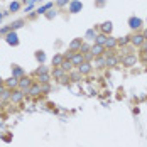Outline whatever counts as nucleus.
<instances>
[{"label":"nucleus","instance_id":"7c9ffc66","mask_svg":"<svg viewBox=\"0 0 147 147\" xmlns=\"http://www.w3.org/2000/svg\"><path fill=\"white\" fill-rule=\"evenodd\" d=\"M73 54H74L73 51H68V53H66V54H64L63 58H64V59H69V61H71V58H73Z\"/></svg>","mask_w":147,"mask_h":147},{"label":"nucleus","instance_id":"bb28decb","mask_svg":"<svg viewBox=\"0 0 147 147\" xmlns=\"http://www.w3.org/2000/svg\"><path fill=\"white\" fill-rule=\"evenodd\" d=\"M127 42H130V37H120L117 41V44H120V46H125Z\"/></svg>","mask_w":147,"mask_h":147},{"label":"nucleus","instance_id":"393cba45","mask_svg":"<svg viewBox=\"0 0 147 147\" xmlns=\"http://www.w3.org/2000/svg\"><path fill=\"white\" fill-rule=\"evenodd\" d=\"M54 76H56V78H63V76H66V73H64V71H63V69H61V68H58V69H54Z\"/></svg>","mask_w":147,"mask_h":147},{"label":"nucleus","instance_id":"c85d7f7f","mask_svg":"<svg viewBox=\"0 0 147 147\" xmlns=\"http://www.w3.org/2000/svg\"><path fill=\"white\" fill-rule=\"evenodd\" d=\"M19 27H22V20H17V22H14V24H10V29H19Z\"/></svg>","mask_w":147,"mask_h":147},{"label":"nucleus","instance_id":"f3484780","mask_svg":"<svg viewBox=\"0 0 147 147\" xmlns=\"http://www.w3.org/2000/svg\"><path fill=\"white\" fill-rule=\"evenodd\" d=\"M105 46H107L108 49H113V47L117 46V39H113V37H108V39H107V42H105Z\"/></svg>","mask_w":147,"mask_h":147},{"label":"nucleus","instance_id":"dca6fc26","mask_svg":"<svg viewBox=\"0 0 147 147\" xmlns=\"http://www.w3.org/2000/svg\"><path fill=\"white\" fill-rule=\"evenodd\" d=\"M10 95H12V90H3V93L0 95V100L2 102H7V100H10Z\"/></svg>","mask_w":147,"mask_h":147},{"label":"nucleus","instance_id":"f704fd0d","mask_svg":"<svg viewBox=\"0 0 147 147\" xmlns=\"http://www.w3.org/2000/svg\"><path fill=\"white\" fill-rule=\"evenodd\" d=\"M86 37H88V39H90V37H93V30H91V29L86 32Z\"/></svg>","mask_w":147,"mask_h":147},{"label":"nucleus","instance_id":"20e7f679","mask_svg":"<svg viewBox=\"0 0 147 147\" xmlns=\"http://www.w3.org/2000/svg\"><path fill=\"white\" fill-rule=\"evenodd\" d=\"M81 9H83V3H81V2H78V0H73V2L69 3V12H71V14L80 12Z\"/></svg>","mask_w":147,"mask_h":147},{"label":"nucleus","instance_id":"2f4dec72","mask_svg":"<svg viewBox=\"0 0 147 147\" xmlns=\"http://www.w3.org/2000/svg\"><path fill=\"white\" fill-rule=\"evenodd\" d=\"M46 71H47V69H46V66H41V68H37V71H36V73L42 74V73H46Z\"/></svg>","mask_w":147,"mask_h":147},{"label":"nucleus","instance_id":"9d476101","mask_svg":"<svg viewBox=\"0 0 147 147\" xmlns=\"http://www.w3.org/2000/svg\"><path fill=\"white\" fill-rule=\"evenodd\" d=\"M27 93H29L30 96H39L42 91H41V85H32L29 90H27Z\"/></svg>","mask_w":147,"mask_h":147},{"label":"nucleus","instance_id":"72a5a7b5","mask_svg":"<svg viewBox=\"0 0 147 147\" xmlns=\"http://www.w3.org/2000/svg\"><path fill=\"white\" fill-rule=\"evenodd\" d=\"M83 56H85V59H88V61L93 58V54H91V53H88V54H83Z\"/></svg>","mask_w":147,"mask_h":147},{"label":"nucleus","instance_id":"4468645a","mask_svg":"<svg viewBox=\"0 0 147 147\" xmlns=\"http://www.w3.org/2000/svg\"><path fill=\"white\" fill-rule=\"evenodd\" d=\"M117 63H118V59L113 58V56H107L105 58V66H115Z\"/></svg>","mask_w":147,"mask_h":147},{"label":"nucleus","instance_id":"473e14b6","mask_svg":"<svg viewBox=\"0 0 147 147\" xmlns=\"http://www.w3.org/2000/svg\"><path fill=\"white\" fill-rule=\"evenodd\" d=\"M80 76H81L80 73H73V74H71V78H73L74 81H78V80H80Z\"/></svg>","mask_w":147,"mask_h":147},{"label":"nucleus","instance_id":"a19ab883","mask_svg":"<svg viewBox=\"0 0 147 147\" xmlns=\"http://www.w3.org/2000/svg\"><path fill=\"white\" fill-rule=\"evenodd\" d=\"M2 17H3V15H2V14H0V20H2Z\"/></svg>","mask_w":147,"mask_h":147},{"label":"nucleus","instance_id":"f8f14e48","mask_svg":"<svg viewBox=\"0 0 147 147\" xmlns=\"http://www.w3.org/2000/svg\"><path fill=\"white\" fill-rule=\"evenodd\" d=\"M105 51V46H100V44H95L91 47V54L93 56H96V58H100L102 56V53Z\"/></svg>","mask_w":147,"mask_h":147},{"label":"nucleus","instance_id":"6e6552de","mask_svg":"<svg viewBox=\"0 0 147 147\" xmlns=\"http://www.w3.org/2000/svg\"><path fill=\"white\" fill-rule=\"evenodd\" d=\"M144 41H146V39H144V36H140V34H135V36L130 37V42H132L134 46H142Z\"/></svg>","mask_w":147,"mask_h":147},{"label":"nucleus","instance_id":"58836bf2","mask_svg":"<svg viewBox=\"0 0 147 147\" xmlns=\"http://www.w3.org/2000/svg\"><path fill=\"white\" fill-rule=\"evenodd\" d=\"M2 85H3V81H2V78H0V86H2Z\"/></svg>","mask_w":147,"mask_h":147},{"label":"nucleus","instance_id":"c756f323","mask_svg":"<svg viewBox=\"0 0 147 147\" xmlns=\"http://www.w3.org/2000/svg\"><path fill=\"white\" fill-rule=\"evenodd\" d=\"M90 51V46H86V44H81V47H80V53L83 54V53H88Z\"/></svg>","mask_w":147,"mask_h":147},{"label":"nucleus","instance_id":"ddd939ff","mask_svg":"<svg viewBox=\"0 0 147 147\" xmlns=\"http://www.w3.org/2000/svg\"><path fill=\"white\" fill-rule=\"evenodd\" d=\"M135 63H137L135 54H129V56H125V58H123V66H134Z\"/></svg>","mask_w":147,"mask_h":147},{"label":"nucleus","instance_id":"412c9836","mask_svg":"<svg viewBox=\"0 0 147 147\" xmlns=\"http://www.w3.org/2000/svg\"><path fill=\"white\" fill-rule=\"evenodd\" d=\"M81 44H83V41H81V39H74L69 47H71V49H80V47H81Z\"/></svg>","mask_w":147,"mask_h":147},{"label":"nucleus","instance_id":"0eeeda50","mask_svg":"<svg viewBox=\"0 0 147 147\" xmlns=\"http://www.w3.org/2000/svg\"><path fill=\"white\" fill-rule=\"evenodd\" d=\"M12 76L17 78V80L24 78V69H22V68H19L17 64H14V66H12Z\"/></svg>","mask_w":147,"mask_h":147},{"label":"nucleus","instance_id":"f257e3e1","mask_svg":"<svg viewBox=\"0 0 147 147\" xmlns=\"http://www.w3.org/2000/svg\"><path fill=\"white\" fill-rule=\"evenodd\" d=\"M30 86H32V81H30L29 78H26V76H24V78H20V80H19V86H17V88L20 90V91L27 93V90H29Z\"/></svg>","mask_w":147,"mask_h":147},{"label":"nucleus","instance_id":"37998d69","mask_svg":"<svg viewBox=\"0 0 147 147\" xmlns=\"http://www.w3.org/2000/svg\"><path fill=\"white\" fill-rule=\"evenodd\" d=\"M0 103H2V100H0Z\"/></svg>","mask_w":147,"mask_h":147},{"label":"nucleus","instance_id":"f03ea898","mask_svg":"<svg viewBox=\"0 0 147 147\" xmlns=\"http://www.w3.org/2000/svg\"><path fill=\"white\" fill-rule=\"evenodd\" d=\"M24 91H20V90H17V91H12V95H10V102L12 103H20L24 100Z\"/></svg>","mask_w":147,"mask_h":147},{"label":"nucleus","instance_id":"2eb2a0df","mask_svg":"<svg viewBox=\"0 0 147 147\" xmlns=\"http://www.w3.org/2000/svg\"><path fill=\"white\" fill-rule=\"evenodd\" d=\"M112 32V22H105V24H102V34H110Z\"/></svg>","mask_w":147,"mask_h":147},{"label":"nucleus","instance_id":"6ab92c4d","mask_svg":"<svg viewBox=\"0 0 147 147\" xmlns=\"http://www.w3.org/2000/svg\"><path fill=\"white\" fill-rule=\"evenodd\" d=\"M63 61H64V58H63L61 54H56V56L53 58V64H54V66H61V63H63Z\"/></svg>","mask_w":147,"mask_h":147},{"label":"nucleus","instance_id":"a211bd4d","mask_svg":"<svg viewBox=\"0 0 147 147\" xmlns=\"http://www.w3.org/2000/svg\"><path fill=\"white\" fill-rule=\"evenodd\" d=\"M71 66H73V64H71V61H63L59 68H61L63 71H69V69H71Z\"/></svg>","mask_w":147,"mask_h":147},{"label":"nucleus","instance_id":"5701e85b","mask_svg":"<svg viewBox=\"0 0 147 147\" xmlns=\"http://www.w3.org/2000/svg\"><path fill=\"white\" fill-rule=\"evenodd\" d=\"M9 9H10V12H15V10H19V9H20V3H19V2H12Z\"/></svg>","mask_w":147,"mask_h":147},{"label":"nucleus","instance_id":"423d86ee","mask_svg":"<svg viewBox=\"0 0 147 147\" xmlns=\"http://www.w3.org/2000/svg\"><path fill=\"white\" fill-rule=\"evenodd\" d=\"M7 42H9L10 46H17L19 44V37H17V34H15L14 30L7 34Z\"/></svg>","mask_w":147,"mask_h":147},{"label":"nucleus","instance_id":"a878e982","mask_svg":"<svg viewBox=\"0 0 147 147\" xmlns=\"http://www.w3.org/2000/svg\"><path fill=\"white\" fill-rule=\"evenodd\" d=\"M95 66H96V68H102V66H105V58H96V61H95Z\"/></svg>","mask_w":147,"mask_h":147},{"label":"nucleus","instance_id":"ea45409f","mask_svg":"<svg viewBox=\"0 0 147 147\" xmlns=\"http://www.w3.org/2000/svg\"><path fill=\"white\" fill-rule=\"evenodd\" d=\"M22 2H34V0H22Z\"/></svg>","mask_w":147,"mask_h":147},{"label":"nucleus","instance_id":"c9c22d12","mask_svg":"<svg viewBox=\"0 0 147 147\" xmlns=\"http://www.w3.org/2000/svg\"><path fill=\"white\" fill-rule=\"evenodd\" d=\"M142 36H144V39H146V41H147V29L144 30V34H142Z\"/></svg>","mask_w":147,"mask_h":147},{"label":"nucleus","instance_id":"aec40b11","mask_svg":"<svg viewBox=\"0 0 147 147\" xmlns=\"http://www.w3.org/2000/svg\"><path fill=\"white\" fill-rule=\"evenodd\" d=\"M107 39H108V36H105V34H100V36L96 37V44L105 46V42H107Z\"/></svg>","mask_w":147,"mask_h":147},{"label":"nucleus","instance_id":"4be33fe9","mask_svg":"<svg viewBox=\"0 0 147 147\" xmlns=\"http://www.w3.org/2000/svg\"><path fill=\"white\" fill-rule=\"evenodd\" d=\"M51 7H53V3H46V5H42V7H39V9H37V14H44L46 10H49Z\"/></svg>","mask_w":147,"mask_h":147},{"label":"nucleus","instance_id":"39448f33","mask_svg":"<svg viewBox=\"0 0 147 147\" xmlns=\"http://www.w3.org/2000/svg\"><path fill=\"white\" fill-rule=\"evenodd\" d=\"M90 71H91V64L86 63V61H85V63H81V64L78 66V73H80V74H88Z\"/></svg>","mask_w":147,"mask_h":147},{"label":"nucleus","instance_id":"4c0bfd02","mask_svg":"<svg viewBox=\"0 0 147 147\" xmlns=\"http://www.w3.org/2000/svg\"><path fill=\"white\" fill-rule=\"evenodd\" d=\"M66 2H69V0H61V2H59V3H66Z\"/></svg>","mask_w":147,"mask_h":147},{"label":"nucleus","instance_id":"9b49d317","mask_svg":"<svg viewBox=\"0 0 147 147\" xmlns=\"http://www.w3.org/2000/svg\"><path fill=\"white\" fill-rule=\"evenodd\" d=\"M129 26H130L132 29H139V27L142 26V20H140L139 17H130V19H129Z\"/></svg>","mask_w":147,"mask_h":147},{"label":"nucleus","instance_id":"cd10ccee","mask_svg":"<svg viewBox=\"0 0 147 147\" xmlns=\"http://www.w3.org/2000/svg\"><path fill=\"white\" fill-rule=\"evenodd\" d=\"M39 80H41V83H47V81H49V76H47V73L39 74Z\"/></svg>","mask_w":147,"mask_h":147},{"label":"nucleus","instance_id":"79ce46f5","mask_svg":"<svg viewBox=\"0 0 147 147\" xmlns=\"http://www.w3.org/2000/svg\"><path fill=\"white\" fill-rule=\"evenodd\" d=\"M146 58H147V49H146Z\"/></svg>","mask_w":147,"mask_h":147},{"label":"nucleus","instance_id":"1a4fd4ad","mask_svg":"<svg viewBox=\"0 0 147 147\" xmlns=\"http://www.w3.org/2000/svg\"><path fill=\"white\" fill-rule=\"evenodd\" d=\"M17 86H19V80L14 78V76H12L10 80H7V81H5V88H7V90H14V88H17Z\"/></svg>","mask_w":147,"mask_h":147},{"label":"nucleus","instance_id":"b1692460","mask_svg":"<svg viewBox=\"0 0 147 147\" xmlns=\"http://www.w3.org/2000/svg\"><path fill=\"white\" fill-rule=\"evenodd\" d=\"M36 59H37V61H41V63H44V59H46L44 53H42V51H37V53H36Z\"/></svg>","mask_w":147,"mask_h":147},{"label":"nucleus","instance_id":"7ed1b4c3","mask_svg":"<svg viewBox=\"0 0 147 147\" xmlns=\"http://www.w3.org/2000/svg\"><path fill=\"white\" fill-rule=\"evenodd\" d=\"M81 63H85V56H83L81 53H74L73 58H71V64H73V66H80Z\"/></svg>","mask_w":147,"mask_h":147},{"label":"nucleus","instance_id":"e433bc0d","mask_svg":"<svg viewBox=\"0 0 147 147\" xmlns=\"http://www.w3.org/2000/svg\"><path fill=\"white\" fill-rule=\"evenodd\" d=\"M2 93H3V85H2V86H0V95H2Z\"/></svg>","mask_w":147,"mask_h":147}]
</instances>
